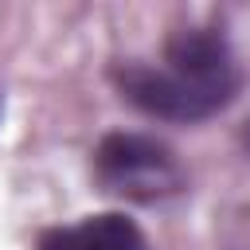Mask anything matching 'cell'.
<instances>
[{
    "label": "cell",
    "mask_w": 250,
    "mask_h": 250,
    "mask_svg": "<svg viewBox=\"0 0 250 250\" xmlns=\"http://www.w3.org/2000/svg\"><path fill=\"white\" fill-rule=\"evenodd\" d=\"M94 176L105 191L137 199V203H156L172 199L184 191L188 176L176 160V152L145 133H109L94 148Z\"/></svg>",
    "instance_id": "obj_1"
},
{
    "label": "cell",
    "mask_w": 250,
    "mask_h": 250,
    "mask_svg": "<svg viewBox=\"0 0 250 250\" xmlns=\"http://www.w3.org/2000/svg\"><path fill=\"white\" fill-rule=\"evenodd\" d=\"M113 86L141 113L160 117V121H184V125L215 117L238 94L230 86L191 82V78L172 74L168 66H148V62H117L113 66Z\"/></svg>",
    "instance_id": "obj_2"
},
{
    "label": "cell",
    "mask_w": 250,
    "mask_h": 250,
    "mask_svg": "<svg viewBox=\"0 0 250 250\" xmlns=\"http://www.w3.org/2000/svg\"><path fill=\"white\" fill-rule=\"evenodd\" d=\"M164 62L172 74L191 78V82H207V86H242V74L234 66V51L230 39L215 27H184L172 31L164 43Z\"/></svg>",
    "instance_id": "obj_3"
},
{
    "label": "cell",
    "mask_w": 250,
    "mask_h": 250,
    "mask_svg": "<svg viewBox=\"0 0 250 250\" xmlns=\"http://www.w3.org/2000/svg\"><path fill=\"white\" fill-rule=\"evenodd\" d=\"M35 250H148L141 227L121 211L86 215L70 227H47L35 238Z\"/></svg>",
    "instance_id": "obj_4"
},
{
    "label": "cell",
    "mask_w": 250,
    "mask_h": 250,
    "mask_svg": "<svg viewBox=\"0 0 250 250\" xmlns=\"http://www.w3.org/2000/svg\"><path fill=\"white\" fill-rule=\"evenodd\" d=\"M242 145H246V152H250V121H246V129H242Z\"/></svg>",
    "instance_id": "obj_5"
}]
</instances>
